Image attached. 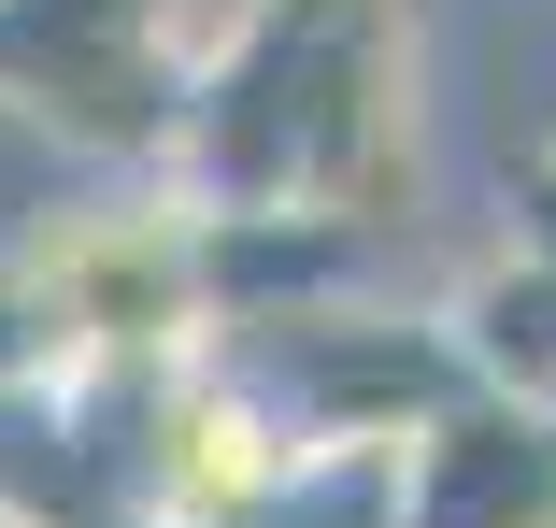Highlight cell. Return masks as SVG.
<instances>
[{"label": "cell", "mask_w": 556, "mask_h": 528, "mask_svg": "<svg viewBox=\"0 0 556 528\" xmlns=\"http://www.w3.org/2000/svg\"><path fill=\"white\" fill-rule=\"evenodd\" d=\"M214 343H229L314 443H400L414 414L457 386V343H442V314L386 300V286H314V300H271V314H214Z\"/></svg>", "instance_id": "3"}, {"label": "cell", "mask_w": 556, "mask_h": 528, "mask_svg": "<svg viewBox=\"0 0 556 528\" xmlns=\"http://www.w3.org/2000/svg\"><path fill=\"white\" fill-rule=\"evenodd\" d=\"M0 528H15V514H0Z\"/></svg>", "instance_id": "8"}, {"label": "cell", "mask_w": 556, "mask_h": 528, "mask_svg": "<svg viewBox=\"0 0 556 528\" xmlns=\"http://www.w3.org/2000/svg\"><path fill=\"white\" fill-rule=\"evenodd\" d=\"M428 314H442V343H457V386H500V400H542L556 414V257L485 243Z\"/></svg>", "instance_id": "5"}, {"label": "cell", "mask_w": 556, "mask_h": 528, "mask_svg": "<svg viewBox=\"0 0 556 528\" xmlns=\"http://www.w3.org/2000/svg\"><path fill=\"white\" fill-rule=\"evenodd\" d=\"M29 357H43V343H29V314H15V286H0V386H15Z\"/></svg>", "instance_id": "7"}, {"label": "cell", "mask_w": 556, "mask_h": 528, "mask_svg": "<svg viewBox=\"0 0 556 528\" xmlns=\"http://www.w3.org/2000/svg\"><path fill=\"white\" fill-rule=\"evenodd\" d=\"M386 528H556V414L442 386L386 443Z\"/></svg>", "instance_id": "4"}, {"label": "cell", "mask_w": 556, "mask_h": 528, "mask_svg": "<svg viewBox=\"0 0 556 528\" xmlns=\"http://www.w3.org/2000/svg\"><path fill=\"white\" fill-rule=\"evenodd\" d=\"M157 172L214 215H400L414 200V0H229Z\"/></svg>", "instance_id": "1"}, {"label": "cell", "mask_w": 556, "mask_h": 528, "mask_svg": "<svg viewBox=\"0 0 556 528\" xmlns=\"http://www.w3.org/2000/svg\"><path fill=\"white\" fill-rule=\"evenodd\" d=\"M542 158H556V143H542Z\"/></svg>", "instance_id": "9"}, {"label": "cell", "mask_w": 556, "mask_h": 528, "mask_svg": "<svg viewBox=\"0 0 556 528\" xmlns=\"http://www.w3.org/2000/svg\"><path fill=\"white\" fill-rule=\"evenodd\" d=\"M0 286H15V314H29L43 357H172V343L214 329L200 200L172 172H115V200L43 215L15 257H0Z\"/></svg>", "instance_id": "2"}, {"label": "cell", "mask_w": 556, "mask_h": 528, "mask_svg": "<svg viewBox=\"0 0 556 528\" xmlns=\"http://www.w3.org/2000/svg\"><path fill=\"white\" fill-rule=\"evenodd\" d=\"M500 243H528V257H556V158L528 143L514 172H500Z\"/></svg>", "instance_id": "6"}]
</instances>
